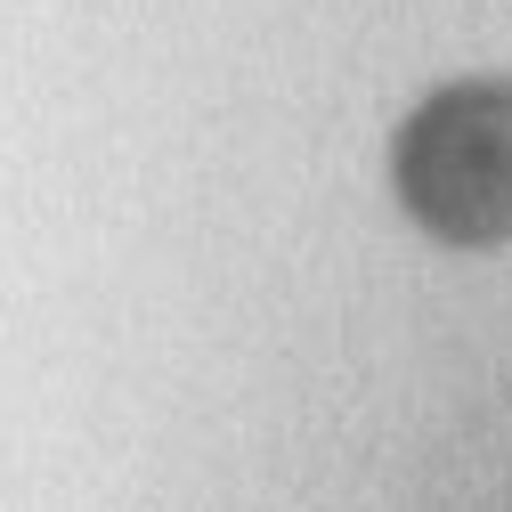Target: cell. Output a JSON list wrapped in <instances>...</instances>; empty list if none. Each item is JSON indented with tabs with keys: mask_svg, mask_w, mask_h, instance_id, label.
<instances>
[{
	"mask_svg": "<svg viewBox=\"0 0 512 512\" xmlns=\"http://www.w3.org/2000/svg\"><path fill=\"white\" fill-rule=\"evenodd\" d=\"M407 204L447 236L512 228V90H447L407 131Z\"/></svg>",
	"mask_w": 512,
	"mask_h": 512,
	"instance_id": "1",
	"label": "cell"
}]
</instances>
